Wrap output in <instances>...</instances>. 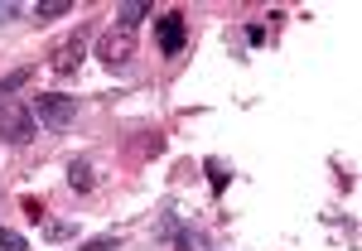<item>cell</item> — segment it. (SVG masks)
I'll list each match as a JSON object with an SVG mask.
<instances>
[{
	"label": "cell",
	"instance_id": "obj_1",
	"mask_svg": "<svg viewBox=\"0 0 362 251\" xmlns=\"http://www.w3.org/2000/svg\"><path fill=\"white\" fill-rule=\"evenodd\" d=\"M29 112H34V121H44L49 131H68L78 121V102L63 97V92H39V97H29Z\"/></svg>",
	"mask_w": 362,
	"mask_h": 251
},
{
	"label": "cell",
	"instance_id": "obj_2",
	"mask_svg": "<svg viewBox=\"0 0 362 251\" xmlns=\"http://www.w3.org/2000/svg\"><path fill=\"white\" fill-rule=\"evenodd\" d=\"M97 58L107 63V68H126L131 58H136V29H107L102 39H97Z\"/></svg>",
	"mask_w": 362,
	"mask_h": 251
},
{
	"label": "cell",
	"instance_id": "obj_3",
	"mask_svg": "<svg viewBox=\"0 0 362 251\" xmlns=\"http://www.w3.org/2000/svg\"><path fill=\"white\" fill-rule=\"evenodd\" d=\"M0 140L5 145H29L34 140V112L29 107H5L0 112Z\"/></svg>",
	"mask_w": 362,
	"mask_h": 251
},
{
	"label": "cell",
	"instance_id": "obj_4",
	"mask_svg": "<svg viewBox=\"0 0 362 251\" xmlns=\"http://www.w3.org/2000/svg\"><path fill=\"white\" fill-rule=\"evenodd\" d=\"M83 34H73V39H63L54 54H49V68H54L58 78H68V73H78V63H83Z\"/></svg>",
	"mask_w": 362,
	"mask_h": 251
},
{
	"label": "cell",
	"instance_id": "obj_5",
	"mask_svg": "<svg viewBox=\"0 0 362 251\" xmlns=\"http://www.w3.org/2000/svg\"><path fill=\"white\" fill-rule=\"evenodd\" d=\"M160 49H165V58L184 49V15H160Z\"/></svg>",
	"mask_w": 362,
	"mask_h": 251
},
{
	"label": "cell",
	"instance_id": "obj_6",
	"mask_svg": "<svg viewBox=\"0 0 362 251\" xmlns=\"http://www.w3.org/2000/svg\"><path fill=\"white\" fill-rule=\"evenodd\" d=\"M34 83V68H15L10 78H0V112H5V102H10V92H20V87Z\"/></svg>",
	"mask_w": 362,
	"mask_h": 251
},
{
	"label": "cell",
	"instance_id": "obj_7",
	"mask_svg": "<svg viewBox=\"0 0 362 251\" xmlns=\"http://www.w3.org/2000/svg\"><path fill=\"white\" fill-rule=\"evenodd\" d=\"M145 15H150V5H140V0H131V5H121V10H116L121 29H136L140 20H145Z\"/></svg>",
	"mask_w": 362,
	"mask_h": 251
},
{
	"label": "cell",
	"instance_id": "obj_8",
	"mask_svg": "<svg viewBox=\"0 0 362 251\" xmlns=\"http://www.w3.org/2000/svg\"><path fill=\"white\" fill-rule=\"evenodd\" d=\"M68 184H73V189H92V165H87V160H73V169H68Z\"/></svg>",
	"mask_w": 362,
	"mask_h": 251
},
{
	"label": "cell",
	"instance_id": "obj_9",
	"mask_svg": "<svg viewBox=\"0 0 362 251\" xmlns=\"http://www.w3.org/2000/svg\"><path fill=\"white\" fill-rule=\"evenodd\" d=\"M68 10H73V0H44V5H39L34 15H39V20H63Z\"/></svg>",
	"mask_w": 362,
	"mask_h": 251
},
{
	"label": "cell",
	"instance_id": "obj_10",
	"mask_svg": "<svg viewBox=\"0 0 362 251\" xmlns=\"http://www.w3.org/2000/svg\"><path fill=\"white\" fill-rule=\"evenodd\" d=\"M0 251H29V242L15 232V227H0Z\"/></svg>",
	"mask_w": 362,
	"mask_h": 251
},
{
	"label": "cell",
	"instance_id": "obj_11",
	"mask_svg": "<svg viewBox=\"0 0 362 251\" xmlns=\"http://www.w3.org/2000/svg\"><path fill=\"white\" fill-rule=\"evenodd\" d=\"M73 232H78L73 223H44V237H49V242H68Z\"/></svg>",
	"mask_w": 362,
	"mask_h": 251
},
{
	"label": "cell",
	"instance_id": "obj_12",
	"mask_svg": "<svg viewBox=\"0 0 362 251\" xmlns=\"http://www.w3.org/2000/svg\"><path fill=\"white\" fill-rule=\"evenodd\" d=\"M78 251H121V237H92V242H83Z\"/></svg>",
	"mask_w": 362,
	"mask_h": 251
},
{
	"label": "cell",
	"instance_id": "obj_13",
	"mask_svg": "<svg viewBox=\"0 0 362 251\" xmlns=\"http://www.w3.org/2000/svg\"><path fill=\"white\" fill-rule=\"evenodd\" d=\"M25 213L34 218V223H44V203H39V198H25Z\"/></svg>",
	"mask_w": 362,
	"mask_h": 251
},
{
	"label": "cell",
	"instance_id": "obj_14",
	"mask_svg": "<svg viewBox=\"0 0 362 251\" xmlns=\"http://www.w3.org/2000/svg\"><path fill=\"white\" fill-rule=\"evenodd\" d=\"M15 15H20V5H10V0H0V25H5V20H15Z\"/></svg>",
	"mask_w": 362,
	"mask_h": 251
}]
</instances>
